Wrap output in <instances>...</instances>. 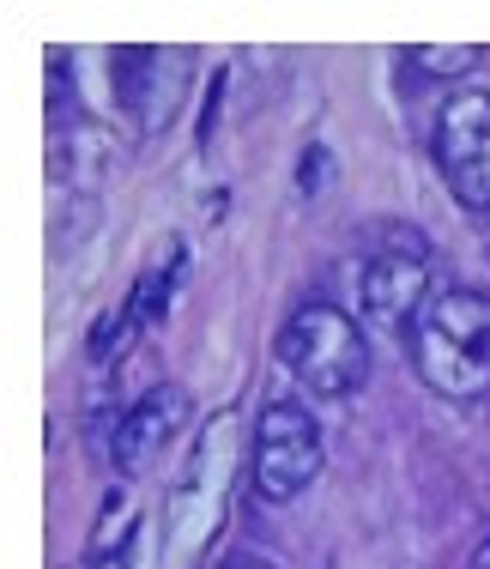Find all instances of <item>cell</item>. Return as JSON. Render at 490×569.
<instances>
[{"instance_id": "277c9868", "label": "cell", "mask_w": 490, "mask_h": 569, "mask_svg": "<svg viewBox=\"0 0 490 569\" xmlns=\"http://www.w3.org/2000/svg\"><path fill=\"white\" fill-rule=\"evenodd\" d=\"M321 472V425L303 412L297 400H279L261 412V425H254V491L267 497V503H291L303 485H316Z\"/></svg>"}, {"instance_id": "52a82bcc", "label": "cell", "mask_w": 490, "mask_h": 569, "mask_svg": "<svg viewBox=\"0 0 490 569\" xmlns=\"http://www.w3.org/2000/svg\"><path fill=\"white\" fill-rule=\"evenodd\" d=\"M140 316H133L128 303L116 309V316H98V328H91V340H86V351H91V363H116V358H128V346L140 340Z\"/></svg>"}, {"instance_id": "8992f818", "label": "cell", "mask_w": 490, "mask_h": 569, "mask_svg": "<svg viewBox=\"0 0 490 569\" xmlns=\"http://www.w3.org/2000/svg\"><path fill=\"white\" fill-rule=\"evenodd\" d=\"M188 412H194V400H188V388H176V382H158L152 395H140L116 425V467L121 472H146L163 442L188 425Z\"/></svg>"}, {"instance_id": "9c48e42d", "label": "cell", "mask_w": 490, "mask_h": 569, "mask_svg": "<svg viewBox=\"0 0 490 569\" xmlns=\"http://www.w3.org/2000/svg\"><path fill=\"white\" fill-rule=\"evenodd\" d=\"M472 569H490V533L479 539V551H472Z\"/></svg>"}, {"instance_id": "30bf717a", "label": "cell", "mask_w": 490, "mask_h": 569, "mask_svg": "<svg viewBox=\"0 0 490 569\" xmlns=\"http://www.w3.org/2000/svg\"><path fill=\"white\" fill-rule=\"evenodd\" d=\"M237 569H272V563H261V558H249V563H237Z\"/></svg>"}, {"instance_id": "ba28073f", "label": "cell", "mask_w": 490, "mask_h": 569, "mask_svg": "<svg viewBox=\"0 0 490 569\" xmlns=\"http://www.w3.org/2000/svg\"><path fill=\"white\" fill-rule=\"evenodd\" d=\"M418 67H430V73H472L479 67V49H412Z\"/></svg>"}, {"instance_id": "3957f363", "label": "cell", "mask_w": 490, "mask_h": 569, "mask_svg": "<svg viewBox=\"0 0 490 569\" xmlns=\"http://www.w3.org/2000/svg\"><path fill=\"white\" fill-rule=\"evenodd\" d=\"M436 170H442L448 194L472 212H490V91H454L436 110V133H430Z\"/></svg>"}, {"instance_id": "7a4b0ae2", "label": "cell", "mask_w": 490, "mask_h": 569, "mask_svg": "<svg viewBox=\"0 0 490 569\" xmlns=\"http://www.w3.org/2000/svg\"><path fill=\"white\" fill-rule=\"evenodd\" d=\"M279 363L321 400H346L370 382V340L333 303H303L279 328Z\"/></svg>"}, {"instance_id": "5b68a950", "label": "cell", "mask_w": 490, "mask_h": 569, "mask_svg": "<svg viewBox=\"0 0 490 569\" xmlns=\"http://www.w3.org/2000/svg\"><path fill=\"white\" fill-rule=\"evenodd\" d=\"M424 291H430V273H424V254L418 249H381L358 279V303H363V321L388 333H412V321L424 316Z\"/></svg>"}, {"instance_id": "6da1fadb", "label": "cell", "mask_w": 490, "mask_h": 569, "mask_svg": "<svg viewBox=\"0 0 490 569\" xmlns=\"http://www.w3.org/2000/svg\"><path fill=\"white\" fill-rule=\"evenodd\" d=\"M412 370L442 400L490 395V297L484 291H442L412 321Z\"/></svg>"}]
</instances>
